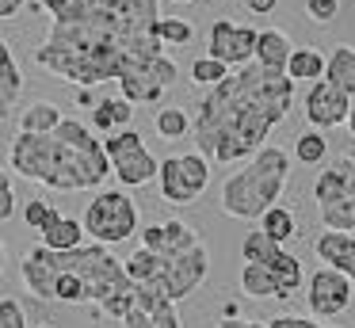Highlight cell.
<instances>
[{"label": "cell", "instance_id": "5bb4252c", "mask_svg": "<svg viewBox=\"0 0 355 328\" xmlns=\"http://www.w3.org/2000/svg\"><path fill=\"white\" fill-rule=\"evenodd\" d=\"M347 107H352V96H344V92L336 88V84H329L321 76V80L309 84L306 92V122L309 130H336L347 122Z\"/></svg>", "mask_w": 355, "mask_h": 328}, {"label": "cell", "instance_id": "484cf974", "mask_svg": "<svg viewBox=\"0 0 355 328\" xmlns=\"http://www.w3.org/2000/svg\"><path fill=\"white\" fill-rule=\"evenodd\" d=\"M241 290H245L248 297H283L275 271H268V267H260V264L241 267Z\"/></svg>", "mask_w": 355, "mask_h": 328}, {"label": "cell", "instance_id": "60d3db41", "mask_svg": "<svg viewBox=\"0 0 355 328\" xmlns=\"http://www.w3.org/2000/svg\"><path fill=\"white\" fill-rule=\"evenodd\" d=\"M347 130H352V137H355V96H352V107H347V122H344Z\"/></svg>", "mask_w": 355, "mask_h": 328}, {"label": "cell", "instance_id": "d6986e66", "mask_svg": "<svg viewBox=\"0 0 355 328\" xmlns=\"http://www.w3.org/2000/svg\"><path fill=\"white\" fill-rule=\"evenodd\" d=\"M19 92H24V73H19L16 58H12L8 42L0 38V122L8 119V111L16 107Z\"/></svg>", "mask_w": 355, "mask_h": 328}, {"label": "cell", "instance_id": "74e56055", "mask_svg": "<svg viewBox=\"0 0 355 328\" xmlns=\"http://www.w3.org/2000/svg\"><path fill=\"white\" fill-rule=\"evenodd\" d=\"M275 4H279V0H245V8L252 15H271V12H275Z\"/></svg>", "mask_w": 355, "mask_h": 328}, {"label": "cell", "instance_id": "4316f807", "mask_svg": "<svg viewBox=\"0 0 355 328\" xmlns=\"http://www.w3.org/2000/svg\"><path fill=\"white\" fill-rule=\"evenodd\" d=\"M123 271H126V279H130V286H153L157 275H161V259L146 248H134L130 256L123 259Z\"/></svg>", "mask_w": 355, "mask_h": 328}, {"label": "cell", "instance_id": "b9f144b4", "mask_svg": "<svg viewBox=\"0 0 355 328\" xmlns=\"http://www.w3.org/2000/svg\"><path fill=\"white\" fill-rule=\"evenodd\" d=\"M0 271H4V244H0Z\"/></svg>", "mask_w": 355, "mask_h": 328}, {"label": "cell", "instance_id": "f1b7e54d", "mask_svg": "<svg viewBox=\"0 0 355 328\" xmlns=\"http://www.w3.org/2000/svg\"><path fill=\"white\" fill-rule=\"evenodd\" d=\"M279 256H283V248H279V244H271L268 236L260 233V229H252V233H245V241H241V259H245V264L271 267Z\"/></svg>", "mask_w": 355, "mask_h": 328}, {"label": "cell", "instance_id": "7402d4cb", "mask_svg": "<svg viewBox=\"0 0 355 328\" xmlns=\"http://www.w3.org/2000/svg\"><path fill=\"white\" fill-rule=\"evenodd\" d=\"M324 80L336 84L344 96H355V50L352 46H336L324 58Z\"/></svg>", "mask_w": 355, "mask_h": 328}, {"label": "cell", "instance_id": "d590c367", "mask_svg": "<svg viewBox=\"0 0 355 328\" xmlns=\"http://www.w3.org/2000/svg\"><path fill=\"white\" fill-rule=\"evenodd\" d=\"M306 15L313 23H332L340 15V0H306Z\"/></svg>", "mask_w": 355, "mask_h": 328}, {"label": "cell", "instance_id": "ac0fdd59", "mask_svg": "<svg viewBox=\"0 0 355 328\" xmlns=\"http://www.w3.org/2000/svg\"><path fill=\"white\" fill-rule=\"evenodd\" d=\"M291 38L279 27H263L256 31V50H252V65L268 69V73H286V61H291Z\"/></svg>", "mask_w": 355, "mask_h": 328}, {"label": "cell", "instance_id": "7bdbcfd3", "mask_svg": "<svg viewBox=\"0 0 355 328\" xmlns=\"http://www.w3.org/2000/svg\"><path fill=\"white\" fill-rule=\"evenodd\" d=\"M172 4H191V0H172Z\"/></svg>", "mask_w": 355, "mask_h": 328}, {"label": "cell", "instance_id": "d6a6232c", "mask_svg": "<svg viewBox=\"0 0 355 328\" xmlns=\"http://www.w3.org/2000/svg\"><path fill=\"white\" fill-rule=\"evenodd\" d=\"M58 214H62V210H58V206L50 202V198H31V202L24 206V221H27V229H39V233L58 218Z\"/></svg>", "mask_w": 355, "mask_h": 328}, {"label": "cell", "instance_id": "cb8c5ba5", "mask_svg": "<svg viewBox=\"0 0 355 328\" xmlns=\"http://www.w3.org/2000/svg\"><path fill=\"white\" fill-rule=\"evenodd\" d=\"M260 233L268 236L271 244H279V248H283L286 241H294V236H298V221H294V214L286 210V206H271V210H263L260 214Z\"/></svg>", "mask_w": 355, "mask_h": 328}, {"label": "cell", "instance_id": "f35d334b", "mask_svg": "<svg viewBox=\"0 0 355 328\" xmlns=\"http://www.w3.org/2000/svg\"><path fill=\"white\" fill-rule=\"evenodd\" d=\"M24 4H27V0H0V19H12V15H19V12H24Z\"/></svg>", "mask_w": 355, "mask_h": 328}, {"label": "cell", "instance_id": "6da1fadb", "mask_svg": "<svg viewBox=\"0 0 355 328\" xmlns=\"http://www.w3.org/2000/svg\"><path fill=\"white\" fill-rule=\"evenodd\" d=\"M161 0H96L80 19L50 23L35 65L80 88L119 80L123 73L164 53L157 42Z\"/></svg>", "mask_w": 355, "mask_h": 328}, {"label": "cell", "instance_id": "e575fe53", "mask_svg": "<svg viewBox=\"0 0 355 328\" xmlns=\"http://www.w3.org/2000/svg\"><path fill=\"white\" fill-rule=\"evenodd\" d=\"M16 214V191H12V172L0 168V221H8Z\"/></svg>", "mask_w": 355, "mask_h": 328}, {"label": "cell", "instance_id": "ffe728a7", "mask_svg": "<svg viewBox=\"0 0 355 328\" xmlns=\"http://www.w3.org/2000/svg\"><path fill=\"white\" fill-rule=\"evenodd\" d=\"M134 119V107L126 103L123 96L115 99H100V103H92V134H115V130H126Z\"/></svg>", "mask_w": 355, "mask_h": 328}, {"label": "cell", "instance_id": "44dd1931", "mask_svg": "<svg viewBox=\"0 0 355 328\" xmlns=\"http://www.w3.org/2000/svg\"><path fill=\"white\" fill-rule=\"evenodd\" d=\"M39 236H42V248H50V252H73V248L85 244V229H80V221L65 218V214H58Z\"/></svg>", "mask_w": 355, "mask_h": 328}, {"label": "cell", "instance_id": "e0dca14e", "mask_svg": "<svg viewBox=\"0 0 355 328\" xmlns=\"http://www.w3.org/2000/svg\"><path fill=\"white\" fill-rule=\"evenodd\" d=\"M313 252H317V259H321V267L340 271L355 286V233H336V229H324V233L313 241Z\"/></svg>", "mask_w": 355, "mask_h": 328}, {"label": "cell", "instance_id": "4dcf8cb0", "mask_svg": "<svg viewBox=\"0 0 355 328\" xmlns=\"http://www.w3.org/2000/svg\"><path fill=\"white\" fill-rule=\"evenodd\" d=\"M191 35H195L191 23L180 19V15H161V19H157V42L161 46H187Z\"/></svg>", "mask_w": 355, "mask_h": 328}, {"label": "cell", "instance_id": "2e32d148", "mask_svg": "<svg viewBox=\"0 0 355 328\" xmlns=\"http://www.w3.org/2000/svg\"><path fill=\"white\" fill-rule=\"evenodd\" d=\"M191 244H199V236H195V229L187 225V221H180V218H172V221H153V225L141 229V248L153 252L157 259L180 256V252H187Z\"/></svg>", "mask_w": 355, "mask_h": 328}, {"label": "cell", "instance_id": "8d00e7d4", "mask_svg": "<svg viewBox=\"0 0 355 328\" xmlns=\"http://www.w3.org/2000/svg\"><path fill=\"white\" fill-rule=\"evenodd\" d=\"M268 328H336L329 320H313V317H271Z\"/></svg>", "mask_w": 355, "mask_h": 328}, {"label": "cell", "instance_id": "8992f818", "mask_svg": "<svg viewBox=\"0 0 355 328\" xmlns=\"http://www.w3.org/2000/svg\"><path fill=\"white\" fill-rule=\"evenodd\" d=\"M313 202L324 229L352 233L355 229V149L336 157L313 183Z\"/></svg>", "mask_w": 355, "mask_h": 328}, {"label": "cell", "instance_id": "30bf717a", "mask_svg": "<svg viewBox=\"0 0 355 328\" xmlns=\"http://www.w3.org/2000/svg\"><path fill=\"white\" fill-rule=\"evenodd\" d=\"M207 271H210V252H207V244H191L187 252H180V256H168V259H161V275H157V282L153 286L161 290L168 302H184V297H191L195 290L202 286V279H207Z\"/></svg>", "mask_w": 355, "mask_h": 328}, {"label": "cell", "instance_id": "ba28073f", "mask_svg": "<svg viewBox=\"0 0 355 328\" xmlns=\"http://www.w3.org/2000/svg\"><path fill=\"white\" fill-rule=\"evenodd\" d=\"M103 141V157H107L111 172L123 187H146V183L157 180V164L161 160L149 153V145L141 141L138 130H115V134L100 137Z\"/></svg>", "mask_w": 355, "mask_h": 328}, {"label": "cell", "instance_id": "52a82bcc", "mask_svg": "<svg viewBox=\"0 0 355 328\" xmlns=\"http://www.w3.org/2000/svg\"><path fill=\"white\" fill-rule=\"evenodd\" d=\"M80 229H85L96 244H103V248L123 244V241H130V236L138 233V206H134V198L126 195V191H119V187L96 191V198L85 210Z\"/></svg>", "mask_w": 355, "mask_h": 328}, {"label": "cell", "instance_id": "3957f363", "mask_svg": "<svg viewBox=\"0 0 355 328\" xmlns=\"http://www.w3.org/2000/svg\"><path fill=\"white\" fill-rule=\"evenodd\" d=\"M19 275L39 302L92 305L111 320H123V313L130 309L134 286L123 271V259L96 241L73 252H50L35 244L19 259Z\"/></svg>", "mask_w": 355, "mask_h": 328}, {"label": "cell", "instance_id": "1f68e13d", "mask_svg": "<svg viewBox=\"0 0 355 328\" xmlns=\"http://www.w3.org/2000/svg\"><path fill=\"white\" fill-rule=\"evenodd\" d=\"M225 76H230V69H225L222 61H214V58H195L191 61V80L199 84V88H214V84H222Z\"/></svg>", "mask_w": 355, "mask_h": 328}, {"label": "cell", "instance_id": "9a60e30c", "mask_svg": "<svg viewBox=\"0 0 355 328\" xmlns=\"http://www.w3.org/2000/svg\"><path fill=\"white\" fill-rule=\"evenodd\" d=\"M252 50H256V31L252 27H241V23H230V19H218L210 27V53L207 58L222 61L225 69H241L252 61Z\"/></svg>", "mask_w": 355, "mask_h": 328}, {"label": "cell", "instance_id": "d4e9b609", "mask_svg": "<svg viewBox=\"0 0 355 328\" xmlns=\"http://www.w3.org/2000/svg\"><path fill=\"white\" fill-rule=\"evenodd\" d=\"M58 122H62V111H58V103H46V99H39V103H31L24 114H19V134H54Z\"/></svg>", "mask_w": 355, "mask_h": 328}, {"label": "cell", "instance_id": "5b68a950", "mask_svg": "<svg viewBox=\"0 0 355 328\" xmlns=\"http://www.w3.org/2000/svg\"><path fill=\"white\" fill-rule=\"evenodd\" d=\"M286 180H291V153L279 145H263L256 157H248L245 168L222 183V214L237 221H260L263 210L279 202Z\"/></svg>", "mask_w": 355, "mask_h": 328}, {"label": "cell", "instance_id": "9c48e42d", "mask_svg": "<svg viewBox=\"0 0 355 328\" xmlns=\"http://www.w3.org/2000/svg\"><path fill=\"white\" fill-rule=\"evenodd\" d=\"M210 183V160L199 153H176L157 164V187L168 206H191Z\"/></svg>", "mask_w": 355, "mask_h": 328}, {"label": "cell", "instance_id": "ab89813d", "mask_svg": "<svg viewBox=\"0 0 355 328\" xmlns=\"http://www.w3.org/2000/svg\"><path fill=\"white\" fill-rule=\"evenodd\" d=\"M218 328H268V325H256V320H241V317H222Z\"/></svg>", "mask_w": 355, "mask_h": 328}, {"label": "cell", "instance_id": "603a6c76", "mask_svg": "<svg viewBox=\"0 0 355 328\" xmlns=\"http://www.w3.org/2000/svg\"><path fill=\"white\" fill-rule=\"evenodd\" d=\"M286 76H291V84L306 80H321L324 76V53H317L313 46H294L291 50V61H286Z\"/></svg>", "mask_w": 355, "mask_h": 328}, {"label": "cell", "instance_id": "7a4b0ae2", "mask_svg": "<svg viewBox=\"0 0 355 328\" xmlns=\"http://www.w3.org/2000/svg\"><path fill=\"white\" fill-rule=\"evenodd\" d=\"M294 84L286 73H268L260 65L230 69L222 84L202 96L191 119V141L210 164H237L268 145V134L291 114Z\"/></svg>", "mask_w": 355, "mask_h": 328}, {"label": "cell", "instance_id": "f546056e", "mask_svg": "<svg viewBox=\"0 0 355 328\" xmlns=\"http://www.w3.org/2000/svg\"><path fill=\"white\" fill-rule=\"evenodd\" d=\"M324 157H329V137L321 130H302L294 137V160L298 164H324Z\"/></svg>", "mask_w": 355, "mask_h": 328}, {"label": "cell", "instance_id": "836d02e7", "mask_svg": "<svg viewBox=\"0 0 355 328\" xmlns=\"http://www.w3.org/2000/svg\"><path fill=\"white\" fill-rule=\"evenodd\" d=\"M0 328H27V313L16 297H0Z\"/></svg>", "mask_w": 355, "mask_h": 328}, {"label": "cell", "instance_id": "4fadbf2b", "mask_svg": "<svg viewBox=\"0 0 355 328\" xmlns=\"http://www.w3.org/2000/svg\"><path fill=\"white\" fill-rule=\"evenodd\" d=\"M119 325L123 328H180V313H176V302H168L157 286H134L130 309L123 313Z\"/></svg>", "mask_w": 355, "mask_h": 328}, {"label": "cell", "instance_id": "83f0119b", "mask_svg": "<svg viewBox=\"0 0 355 328\" xmlns=\"http://www.w3.org/2000/svg\"><path fill=\"white\" fill-rule=\"evenodd\" d=\"M153 126L164 141H184V137H191V119H187L184 107H161L153 114Z\"/></svg>", "mask_w": 355, "mask_h": 328}, {"label": "cell", "instance_id": "7c38bea8", "mask_svg": "<svg viewBox=\"0 0 355 328\" xmlns=\"http://www.w3.org/2000/svg\"><path fill=\"white\" fill-rule=\"evenodd\" d=\"M306 305L313 320H332L352 305V282L332 267H317L306 279Z\"/></svg>", "mask_w": 355, "mask_h": 328}, {"label": "cell", "instance_id": "8fae6325", "mask_svg": "<svg viewBox=\"0 0 355 328\" xmlns=\"http://www.w3.org/2000/svg\"><path fill=\"white\" fill-rule=\"evenodd\" d=\"M176 76H180L176 61H172L168 53H157L153 61H146V65H138V69L119 76V92H123V99L130 107L134 103H161L164 92L176 84Z\"/></svg>", "mask_w": 355, "mask_h": 328}, {"label": "cell", "instance_id": "277c9868", "mask_svg": "<svg viewBox=\"0 0 355 328\" xmlns=\"http://www.w3.org/2000/svg\"><path fill=\"white\" fill-rule=\"evenodd\" d=\"M8 172L50 191H96L111 175L103 141L80 119H62L54 134H16Z\"/></svg>", "mask_w": 355, "mask_h": 328}]
</instances>
